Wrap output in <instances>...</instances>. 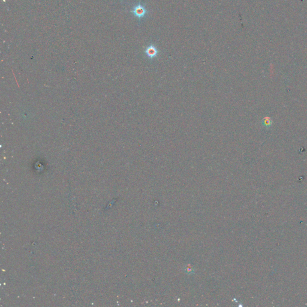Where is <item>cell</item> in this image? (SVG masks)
<instances>
[{
  "label": "cell",
  "instance_id": "obj_1",
  "mask_svg": "<svg viewBox=\"0 0 307 307\" xmlns=\"http://www.w3.org/2000/svg\"><path fill=\"white\" fill-rule=\"evenodd\" d=\"M134 14V15L139 19H141L145 16L146 13H148V10L146 9L145 6L142 5L140 3H139L136 6H134L133 10L131 11Z\"/></svg>",
  "mask_w": 307,
  "mask_h": 307
},
{
  "label": "cell",
  "instance_id": "obj_2",
  "mask_svg": "<svg viewBox=\"0 0 307 307\" xmlns=\"http://www.w3.org/2000/svg\"><path fill=\"white\" fill-rule=\"evenodd\" d=\"M146 56L150 59H153L157 56L159 54V51L154 45H151L146 47L145 51Z\"/></svg>",
  "mask_w": 307,
  "mask_h": 307
},
{
  "label": "cell",
  "instance_id": "obj_3",
  "mask_svg": "<svg viewBox=\"0 0 307 307\" xmlns=\"http://www.w3.org/2000/svg\"><path fill=\"white\" fill-rule=\"evenodd\" d=\"M272 124V121H271L270 118H266L264 120V124L266 126H270L271 124Z\"/></svg>",
  "mask_w": 307,
  "mask_h": 307
}]
</instances>
